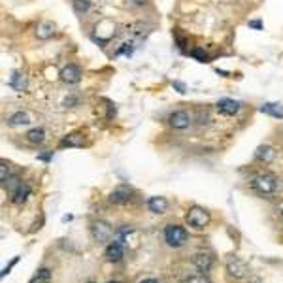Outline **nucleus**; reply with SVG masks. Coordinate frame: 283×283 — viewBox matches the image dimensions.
Returning <instances> with one entry per match:
<instances>
[{
	"instance_id": "nucleus-23",
	"label": "nucleus",
	"mask_w": 283,
	"mask_h": 283,
	"mask_svg": "<svg viewBox=\"0 0 283 283\" xmlns=\"http://www.w3.org/2000/svg\"><path fill=\"white\" fill-rule=\"evenodd\" d=\"M12 87H15L17 91H23L25 89V77L21 76V74H13Z\"/></svg>"
},
{
	"instance_id": "nucleus-15",
	"label": "nucleus",
	"mask_w": 283,
	"mask_h": 283,
	"mask_svg": "<svg viewBox=\"0 0 283 283\" xmlns=\"http://www.w3.org/2000/svg\"><path fill=\"white\" fill-rule=\"evenodd\" d=\"M260 112H262V114H268V116H272V117H276V119H283V106L278 102L262 104Z\"/></svg>"
},
{
	"instance_id": "nucleus-1",
	"label": "nucleus",
	"mask_w": 283,
	"mask_h": 283,
	"mask_svg": "<svg viewBox=\"0 0 283 283\" xmlns=\"http://www.w3.org/2000/svg\"><path fill=\"white\" fill-rule=\"evenodd\" d=\"M187 238H189V234H187V231L183 227H180V225H166V229H165V242L170 247L185 245Z\"/></svg>"
},
{
	"instance_id": "nucleus-8",
	"label": "nucleus",
	"mask_w": 283,
	"mask_h": 283,
	"mask_svg": "<svg viewBox=\"0 0 283 283\" xmlns=\"http://www.w3.org/2000/svg\"><path fill=\"white\" fill-rule=\"evenodd\" d=\"M81 76H83V74H81V68L77 65H68L61 70V79H63L65 83H68V85L77 83V81L81 79Z\"/></svg>"
},
{
	"instance_id": "nucleus-18",
	"label": "nucleus",
	"mask_w": 283,
	"mask_h": 283,
	"mask_svg": "<svg viewBox=\"0 0 283 283\" xmlns=\"http://www.w3.org/2000/svg\"><path fill=\"white\" fill-rule=\"evenodd\" d=\"M79 147V145H83V136L81 134H70V136H66L65 140L61 142V147Z\"/></svg>"
},
{
	"instance_id": "nucleus-9",
	"label": "nucleus",
	"mask_w": 283,
	"mask_h": 283,
	"mask_svg": "<svg viewBox=\"0 0 283 283\" xmlns=\"http://www.w3.org/2000/svg\"><path fill=\"white\" fill-rule=\"evenodd\" d=\"M108 198H110V202H112V204H125V202H129L130 198H132V191H130L129 187L121 185V187L114 189V191L110 193Z\"/></svg>"
},
{
	"instance_id": "nucleus-30",
	"label": "nucleus",
	"mask_w": 283,
	"mask_h": 283,
	"mask_svg": "<svg viewBox=\"0 0 283 283\" xmlns=\"http://www.w3.org/2000/svg\"><path fill=\"white\" fill-rule=\"evenodd\" d=\"M108 283H119V282H108Z\"/></svg>"
},
{
	"instance_id": "nucleus-2",
	"label": "nucleus",
	"mask_w": 283,
	"mask_h": 283,
	"mask_svg": "<svg viewBox=\"0 0 283 283\" xmlns=\"http://www.w3.org/2000/svg\"><path fill=\"white\" fill-rule=\"evenodd\" d=\"M251 187L260 194H272L278 189V180L270 174H259L251 180Z\"/></svg>"
},
{
	"instance_id": "nucleus-28",
	"label": "nucleus",
	"mask_w": 283,
	"mask_h": 283,
	"mask_svg": "<svg viewBox=\"0 0 283 283\" xmlns=\"http://www.w3.org/2000/svg\"><path fill=\"white\" fill-rule=\"evenodd\" d=\"M249 26H255V28H260V26H262V23H260V21H251V23H249Z\"/></svg>"
},
{
	"instance_id": "nucleus-14",
	"label": "nucleus",
	"mask_w": 283,
	"mask_h": 283,
	"mask_svg": "<svg viewBox=\"0 0 283 283\" xmlns=\"http://www.w3.org/2000/svg\"><path fill=\"white\" fill-rule=\"evenodd\" d=\"M8 125L10 127H23V125H30V116L26 112H15L8 117Z\"/></svg>"
},
{
	"instance_id": "nucleus-25",
	"label": "nucleus",
	"mask_w": 283,
	"mask_h": 283,
	"mask_svg": "<svg viewBox=\"0 0 283 283\" xmlns=\"http://www.w3.org/2000/svg\"><path fill=\"white\" fill-rule=\"evenodd\" d=\"M187 283H212V282L208 280L204 274H194V276H191V278L187 280Z\"/></svg>"
},
{
	"instance_id": "nucleus-24",
	"label": "nucleus",
	"mask_w": 283,
	"mask_h": 283,
	"mask_svg": "<svg viewBox=\"0 0 283 283\" xmlns=\"http://www.w3.org/2000/svg\"><path fill=\"white\" fill-rule=\"evenodd\" d=\"M0 180H2V185H6L10 180V166L6 163H2V166H0Z\"/></svg>"
},
{
	"instance_id": "nucleus-4",
	"label": "nucleus",
	"mask_w": 283,
	"mask_h": 283,
	"mask_svg": "<svg viewBox=\"0 0 283 283\" xmlns=\"http://www.w3.org/2000/svg\"><path fill=\"white\" fill-rule=\"evenodd\" d=\"M10 193H12L13 204H23L26 198L30 196V185L25 181L10 180Z\"/></svg>"
},
{
	"instance_id": "nucleus-13",
	"label": "nucleus",
	"mask_w": 283,
	"mask_h": 283,
	"mask_svg": "<svg viewBox=\"0 0 283 283\" xmlns=\"http://www.w3.org/2000/svg\"><path fill=\"white\" fill-rule=\"evenodd\" d=\"M193 264H194V268H196L198 272H210V268L213 266V259L210 257V255L200 253V255H194Z\"/></svg>"
},
{
	"instance_id": "nucleus-7",
	"label": "nucleus",
	"mask_w": 283,
	"mask_h": 283,
	"mask_svg": "<svg viewBox=\"0 0 283 283\" xmlns=\"http://www.w3.org/2000/svg\"><path fill=\"white\" fill-rule=\"evenodd\" d=\"M217 112H221L223 116H236L240 110H242V104L238 100H232V98H221L217 104H215Z\"/></svg>"
},
{
	"instance_id": "nucleus-5",
	"label": "nucleus",
	"mask_w": 283,
	"mask_h": 283,
	"mask_svg": "<svg viewBox=\"0 0 283 283\" xmlns=\"http://www.w3.org/2000/svg\"><path fill=\"white\" fill-rule=\"evenodd\" d=\"M91 234H93L94 242H108L112 238V234H114V229L106 221H94L93 227H91Z\"/></svg>"
},
{
	"instance_id": "nucleus-31",
	"label": "nucleus",
	"mask_w": 283,
	"mask_h": 283,
	"mask_svg": "<svg viewBox=\"0 0 283 283\" xmlns=\"http://www.w3.org/2000/svg\"><path fill=\"white\" fill-rule=\"evenodd\" d=\"M282 215H283V212H282Z\"/></svg>"
},
{
	"instance_id": "nucleus-26",
	"label": "nucleus",
	"mask_w": 283,
	"mask_h": 283,
	"mask_svg": "<svg viewBox=\"0 0 283 283\" xmlns=\"http://www.w3.org/2000/svg\"><path fill=\"white\" fill-rule=\"evenodd\" d=\"M17 260H19V257H15V259H13V260H12V264H10V266H6V268H4V272H2V276H6V274H8V272L12 270V266H13V264H15V262H17Z\"/></svg>"
},
{
	"instance_id": "nucleus-22",
	"label": "nucleus",
	"mask_w": 283,
	"mask_h": 283,
	"mask_svg": "<svg viewBox=\"0 0 283 283\" xmlns=\"http://www.w3.org/2000/svg\"><path fill=\"white\" fill-rule=\"evenodd\" d=\"M191 57L196 59L198 63H208L206 51H204V49H200V47H193V49H191Z\"/></svg>"
},
{
	"instance_id": "nucleus-12",
	"label": "nucleus",
	"mask_w": 283,
	"mask_h": 283,
	"mask_svg": "<svg viewBox=\"0 0 283 283\" xmlns=\"http://www.w3.org/2000/svg\"><path fill=\"white\" fill-rule=\"evenodd\" d=\"M104 255H106V259H108L110 262H119V260L123 259V245L119 244V242H112V244L106 247Z\"/></svg>"
},
{
	"instance_id": "nucleus-19",
	"label": "nucleus",
	"mask_w": 283,
	"mask_h": 283,
	"mask_svg": "<svg viewBox=\"0 0 283 283\" xmlns=\"http://www.w3.org/2000/svg\"><path fill=\"white\" fill-rule=\"evenodd\" d=\"M49 280H51V272L47 268H40V270H36V274L32 276V280L28 283H47Z\"/></svg>"
},
{
	"instance_id": "nucleus-27",
	"label": "nucleus",
	"mask_w": 283,
	"mask_h": 283,
	"mask_svg": "<svg viewBox=\"0 0 283 283\" xmlns=\"http://www.w3.org/2000/svg\"><path fill=\"white\" fill-rule=\"evenodd\" d=\"M130 4H134V6H145L147 0H130Z\"/></svg>"
},
{
	"instance_id": "nucleus-16",
	"label": "nucleus",
	"mask_w": 283,
	"mask_h": 283,
	"mask_svg": "<svg viewBox=\"0 0 283 283\" xmlns=\"http://www.w3.org/2000/svg\"><path fill=\"white\" fill-rule=\"evenodd\" d=\"M26 140L30 142V143H44V140H46V130L44 129H30L28 132H26Z\"/></svg>"
},
{
	"instance_id": "nucleus-3",
	"label": "nucleus",
	"mask_w": 283,
	"mask_h": 283,
	"mask_svg": "<svg viewBox=\"0 0 283 283\" xmlns=\"http://www.w3.org/2000/svg\"><path fill=\"white\" fill-rule=\"evenodd\" d=\"M187 223H189L193 229H196V231H202L208 223H210V213H208L204 208L193 206L189 210V213H187Z\"/></svg>"
},
{
	"instance_id": "nucleus-21",
	"label": "nucleus",
	"mask_w": 283,
	"mask_h": 283,
	"mask_svg": "<svg viewBox=\"0 0 283 283\" xmlns=\"http://www.w3.org/2000/svg\"><path fill=\"white\" fill-rule=\"evenodd\" d=\"M72 6L77 13H87L91 10V0H72Z\"/></svg>"
},
{
	"instance_id": "nucleus-6",
	"label": "nucleus",
	"mask_w": 283,
	"mask_h": 283,
	"mask_svg": "<svg viewBox=\"0 0 283 283\" xmlns=\"http://www.w3.org/2000/svg\"><path fill=\"white\" fill-rule=\"evenodd\" d=\"M168 125L176 130L187 129V127L191 125V116H189L185 110H176V112H172L170 117H168Z\"/></svg>"
},
{
	"instance_id": "nucleus-11",
	"label": "nucleus",
	"mask_w": 283,
	"mask_h": 283,
	"mask_svg": "<svg viewBox=\"0 0 283 283\" xmlns=\"http://www.w3.org/2000/svg\"><path fill=\"white\" fill-rule=\"evenodd\" d=\"M147 208H149L151 213L161 215V213H165L168 210V200L165 196H151V198L147 200Z\"/></svg>"
},
{
	"instance_id": "nucleus-20",
	"label": "nucleus",
	"mask_w": 283,
	"mask_h": 283,
	"mask_svg": "<svg viewBox=\"0 0 283 283\" xmlns=\"http://www.w3.org/2000/svg\"><path fill=\"white\" fill-rule=\"evenodd\" d=\"M53 32H55V26L51 23H44V25L38 26V30H36V34H38L40 38H49L53 36Z\"/></svg>"
},
{
	"instance_id": "nucleus-29",
	"label": "nucleus",
	"mask_w": 283,
	"mask_h": 283,
	"mask_svg": "<svg viewBox=\"0 0 283 283\" xmlns=\"http://www.w3.org/2000/svg\"><path fill=\"white\" fill-rule=\"evenodd\" d=\"M140 283H159L157 280H142Z\"/></svg>"
},
{
	"instance_id": "nucleus-17",
	"label": "nucleus",
	"mask_w": 283,
	"mask_h": 283,
	"mask_svg": "<svg viewBox=\"0 0 283 283\" xmlns=\"http://www.w3.org/2000/svg\"><path fill=\"white\" fill-rule=\"evenodd\" d=\"M274 149H272L270 145H260L257 149V153H255V159L257 161H264V163H270L272 159H274Z\"/></svg>"
},
{
	"instance_id": "nucleus-10",
	"label": "nucleus",
	"mask_w": 283,
	"mask_h": 283,
	"mask_svg": "<svg viewBox=\"0 0 283 283\" xmlns=\"http://www.w3.org/2000/svg\"><path fill=\"white\" fill-rule=\"evenodd\" d=\"M227 272H229V276L234 278V280H240V278H244L247 268H245V264L240 260V259L232 257L229 262H227Z\"/></svg>"
}]
</instances>
